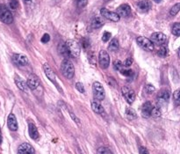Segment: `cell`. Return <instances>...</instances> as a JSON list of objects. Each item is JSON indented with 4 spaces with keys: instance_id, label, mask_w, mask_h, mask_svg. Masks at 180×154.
I'll list each match as a JSON object with an SVG mask.
<instances>
[{
    "instance_id": "30",
    "label": "cell",
    "mask_w": 180,
    "mask_h": 154,
    "mask_svg": "<svg viewBox=\"0 0 180 154\" xmlns=\"http://www.w3.org/2000/svg\"><path fill=\"white\" fill-rule=\"evenodd\" d=\"M122 67H123V64H122L120 60H115V61L113 62V68H114L115 71H121Z\"/></svg>"
},
{
    "instance_id": "43",
    "label": "cell",
    "mask_w": 180,
    "mask_h": 154,
    "mask_svg": "<svg viewBox=\"0 0 180 154\" xmlns=\"http://www.w3.org/2000/svg\"><path fill=\"white\" fill-rule=\"evenodd\" d=\"M88 46H89V41L85 40V39H84V40H83V47H84L85 49H86Z\"/></svg>"
},
{
    "instance_id": "12",
    "label": "cell",
    "mask_w": 180,
    "mask_h": 154,
    "mask_svg": "<svg viewBox=\"0 0 180 154\" xmlns=\"http://www.w3.org/2000/svg\"><path fill=\"white\" fill-rule=\"evenodd\" d=\"M27 85L28 86V88H30L31 90H35L40 86L39 77H37L35 74H31L27 78Z\"/></svg>"
},
{
    "instance_id": "35",
    "label": "cell",
    "mask_w": 180,
    "mask_h": 154,
    "mask_svg": "<svg viewBox=\"0 0 180 154\" xmlns=\"http://www.w3.org/2000/svg\"><path fill=\"white\" fill-rule=\"evenodd\" d=\"M76 88H77L78 92H80L82 93H85V87L83 86V84L80 83V82H77V84H76Z\"/></svg>"
},
{
    "instance_id": "26",
    "label": "cell",
    "mask_w": 180,
    "mask_h": 154,
    "mask_svg": "<svg viewBox=\"0 0 180 154\" xmlns=\"http://www.w3.org/2000/svg\"><path fill=\"white\" fill-rule=\"evenodd\" d=\"M162 114V111H161V109L159 107H153V109L151 110V115L155 118L160 117Z\"/></svg>"
},
{
    "instance_id": "3",
    "label": "cell",
    "mask_w": 180,
    "mask_h": 154,
    "mask_svg": "<svg viewBox=\"0 0 180 154\" xmlns=\"http://www.w3.org/2000/svg\"><path fill=\"white\" fill-rule=\"evenodd\" d=\"M0 20L5 24H11L13 21V14L4 5H0Z\"/></svg>"
},
{
    "instance_id": "21",
    "label": "cell",
    "mask_w": 180,
    "mask_h": 154,
    "mask_svg": "<svg viewBox=\"0 0 180 154\" xmlns=\"http://www.w3.org/2000/svg\"><path fill=\"white\" fill-rule=\"evenodd\" d=\"M91 109H92V110H93L96 114H102L105 113V109H104L102 105L100 104L99 101H96V100L91 101Z\"/></svg>"
},
{
    "instance_id": "28",
    "label": "cell",
    "mask_w": 180,
    "mask_h": 154,
    "mask_svg": "<svg viewBox=\"0 0 180 154\" xmlns=\"http://www.w3.org/2000/svg\"><path fill=\"white\" fill-rule=\"evenodd\" d=\"M179 10H180V4L179 3H177L175 5L172 6V8H171V11H170V14H171V16H176L177 14L178 13Z\"/></svg>"
},
{
    "instance_id": "34",
    "label": "cell",
    "mask_w": 180,
    "mask_h": 154,
    "mask_svg": "<svg viewBox=\"0 0 180 154\" xmlns=\"http://www.w3.org/2000/svg\"><path fill=\"white\" fill-rule=\"evenodd\" d=\"M121 73L122 75L126 76V77H131L134 74L132 70H123V69L121 70Z\"/></svg>"
},
{
    "instance_id": "45",
    "label": "cell",
    "mask_w": 180,
    "mask_h": 154,
    "mask_svg": "<svg viewBox=\"0 0 180 154\" xmlns=\"http://www.w3.org/2000/svg\"><path fill=\"white\" fill-rule=\"evenodd\" d=\"M2 141H3V138H2V136H1V135H0V144L2 143Z\"/></svg>"
},
{
    "instance_id": "27",
    "label": "cell",
    "mask_w": 180,
    "mask_h": 154,
    "mask_svg": "<svg viewBox=\"0 0 180 154\" xmlns=\"http://www.w3.org/2000/svg\"><path fill=\"white\" fill-rule=\"evenodd\" d=\"M172 34L175 36L178 37L180 35V24L178 22L175 23L172 27Z\"/></svg>"
},
{
    "instance_id": "24",
    "label": "cell",
    "mask_w": 180,
    "mask_h": 154,
    "mask_svg": "<svg viewBox=\"0 0 180 154\" xmlns=\"http://www.w3.org/2000/svg\"><path fill=\"white\" fill-rule=\"evenodd\" d=\"M126 117L128 118L129 120H135L137 117V114H136V111H135L134 109H126Z\"/></svg>"
},
{
    "instance_id": "4",
    "label": "cell",
    "mask_w": 180,
    "mask_h": 154,
    "mask_svg": "<svg viewBox=\"0 0 180 154\" xmlns=\"http://www.w3.org/2000/svg\"><path fill=\"white\" fill-rule=\"evenodd\" d=\"M92 92H93V96L96 100H103L105 97V92L103 86L99 82H94L92 85Z\"/></svg>"
},
{
    "instance_id": "23",
    "label": "cell",
    "mask_w": 180,
    "mask_h": 154,
    "mask_svg": "<svg viewBox=\"0 0 180 154\" xmlns=\"http://www.w3.org/2000/svg\"><path fill=\"white\" fill-rule=\"evenodd\" d=\"M57 50H58L59 54L63 56L64 57H67V56H69V52H68L67 47H66V45H65V43H63V42H60L58 45V48H57Z\"/></svg>"
},
{
    "instance_id": "10",
    "label": "cell",
    "mask_w": 180,
    "mask_h": 154,
    "mask_svg": "<svg viewBox=\"0 0 180 154\" xmlns=\"http://www.w3.org/2000/svg\"><path fill=\"white\" fill-rule=\"evenodd\" d=\"M122 94H123V96L125 97L126 102H127L128 104H132V103H134V101H135V91L130 89L129 87H126V86H125V87H123V88H122Z\"/></svg>"
},
{
    "instance_id": "22",
    "label": "cell",
    "mask_w": 180,
    "mask_h": 154,
    "mask_svg": "<svg viewBox=\"0 0 180 154\" xmlns=\"http://www.w3.org/2000/svg\"><path fill=\"white\" fill-rule=\"evenodd\" d=\"M104 25V20L101 17H95L91 20V27L92 28H99Z\"/></svg>"
},
{
    "instance_id": "46",
    "label": "cell",
    "mask_w": 180,
    "mask_h": 154,
    "mask_svg": "<svg viewBox=\"0 0 180 154\" xmlns=\"http://www.w3.org/2000/svg\"><path fill=\"white\" fill-rule=\"evenodd\" d=\"M0 134H1V128H0Z\"/></svg>"
},
{
    "instance_id": "8",
    "label": "cell",
    "mask_w": 180,
    "mask_h": 154,
    "mask_svg": "<svg viewBox=\"0 0 180 154\" xmlns=\"http://www.w3.org/2000/svg\"><path fill=\"white\" fill-rule=\"evenodd\" d=\"M150 41L153 43H157V45H163L167 41L166 35L162 32L153 33L150 36Z\"/></svg>"
},
{
    "instance_id": "13",
    "label": "cell",
    "mask_w": 180,
    "mask_h": 154,
    "mask_svg": "<svg viewBox=\"0 0 180 154\" xmlns=\"http://www.w3.org/2000/svg\"><path fill=\"white\" fill-rule=\"evenodd\" d=\"M34 152L35 151L33 149V147L28 143H24L18 146V153L19 154H33Z\"/></svg>"
},
{
    "instance_id": "25",
    "label": "cell",
    "mask_w": 180,
    "mask_h": 154,
    "mask_svg": "<svg viewBox=\"0 0 180 154\" xmlns=\"http://www.w3.org/2000/svg\"><path fill=\"white\" fill-rule=\"evenodd\" d=\"M119 49V41L116 38H113L112 41H110V44L108 46V50L111 51H116Z\"/></svg>"
},
{
    "instance_id": "20",
    "label": "cell",
    "mask_w": 180,
    "mask_h": 154,
    "mask_svg": "<svg viewBox=\"0 0 180 154\" xmlns=\"http://www.w3.org/2000/svg\"><path fill=\"white\" fill-rule=\"evenodd\" d=\"M170 96H171L170 91L166 90V89H162L158 93L157 99L159 101H166L170 99Z\"/></svg>"
},
{
    "instance_id": "1",
    "label": "cell",
    "mask_w": 180,
    "mask_h": 154,
    "mask_svg": "<svg viewBox=\"0 0 180 154\" xmlns=\"http://www.w3.org/2000/svg\"><path fill=\"white\" fill-rule=\"evenodd\" d=\"M61 71L64 77L68 78V79H70L72 77H74V74H75V67H74V64L72 63L70 60L65 58L62 62L61 64Z\"/></svg>"
},
{
    "instance_id": "16",
    "label": "cell",
    "mask_w": 180,
    "mask_h": 154,
    "mask_svg": "<svg viewBox=\"0 0 180 154\" xmlns=\"http://www.w3.org/2000/svg\"><path fill=\"white\" fill-rule=\"evenodd\" d=\"M7 125L11 130L13 131H16L18 130V122H17V119L16 116L13 114H10L8 119H7Z\"/></svg>"
},
{
    "instance_id": "33",
    "label": "cell",
    "mask_w": 180,
    "mask_h": 154,
    "mask_svg": "<svg viewBox=\"0 0 180 154\" xmlns=\"http://www.w3.org/2000/svg\"><path fill=\"white\" fill-rule=\"evenodd\" d=\"M179 90H177L174 92V93H173V99L175 100L176 104L178 105L180 102V96H179Z\"/></svg>"
},
{
    "instance_id": "31",
    "label": "cell",
    "mask_w": 180,
    "mask_h": 154,
    "mask_svg": "<svg viewBox=\"0 0 180 154\" xmlns=\"http://www.w3.org/2000/svg\"><path fill=\"white\" fill-rule=\"evenodd\" d=\"M98 153L99 154H111L113 153V151L110 149H108L106 147H100L98 150Z\"/></svg>"
},
{
    "instance_id": "5",
    "label": "cell",
    "mask_w": 180,
    "mask_h": 154,
    "mask_svg": "<svg viewBox=\"0 0 180 154\" xmlns=\"http://www.w3.org/2000/svg\"><path fill=\"white\" fill-rule=\"evenodd\" d=\"M136 42H137V44L143 50H146V51H152V50H154L153 42L150 41L149 39L146 38V37H138V38L136 39Z\"/></svg>"
},
{
    "instance_id": "42",
    "label": "cell",
    "mask_w": 180,
    "mask_h": 154,
    "mask_svg": "<svg viewBox=\"0 0 180 154\" xmlns=\"http://www.w3.org/2000/svg\"><path fill=\"white\" fill-rule=\"evenodd\" d=\"M23 1H24L25 5H32L33 4V2H34V0H23Z\"/></svg>"
},
{
    "instance_id": "18",
    "label": "cell",
    "mask_w": 180,
    "mask_h": 154,
    "mask_svg": "<svg viewBox=\"0 0 180 154\" xmlns=\"http://www.w3.org/2000/svg\"><path fill=\"white\" fill-rule=\"evenodd\" d=\"M28 131H29V135H30V137H31L32 139L37 140L39 138L40 134H39L38 130H37L34 123L29 122V124H28Z\"/></svg>"
},
{
    "instance_id": "2",
    "label": "cell",
    "mask_w": 180,
    "mask_h": 154,
    "mask_svg": "<svg viewBox=\"0 0 180 154\" xmlns=\"http://www.w3.org/2000/svg\"><path fill=\"white\" fill-rule=\"evenodd\" d=\"M65 45L67 47L68 52H69V56L74 57V58H77L80 56L81 53V49H80V46L77 43V41H74V40H68L65 42Z\"/></svg>"
},
{
    "instance_id": "38",
    "label": "cell",
    "mask_w": 180,
    "mask_h": 154,
    "mask_svg": "<svg viewBox=\"0 0 180 154\" xmlns=\"http://www.w3.org/2000/svg\"><path fill=\"white\" fill-rule=\"evenodd\" d=\"M18 6V0H10V7L12 9H17Z\"/></svg>"
},
{
    "instance_id": "37",
    "label": "cell",
    "mask_w": 180,
    "mask_h": 154,
    "mask_svg": "<svg viewBox=\"0 0 180 154\" xmlns=\"http://www.w3.org/2000/svg\"><path fill=\"white\" fill-rule=\"evenodd\" d=\"M112 36V35H111V33L109 32H105L104 33L103 36H102V41L104 42H107L109 40H110V38Z\"/></svg>"
},
{
    "instance_id": "11",
    "label": "cell",
    "mask_w": 180,
    "mask_h": 154,
    "mask_svg": "<svg viewBox=\"0 0 180 154\" xmlns=\"http://www.w3.org/2000/svg\"><path fill=\"white\" fill-rule=\"evenodd\" d=\"M13 61L14 64L19 65V66H25L29 63L27 56L23 54H14L13 56Z\"/></svg>"
},
{
    "instance_id": "17",
    "label": "cell",
    "mask_w": 180,
    "mask_h": 154,
    "mask_svg": "<svg viewBox=\"0 0 180 154\" xmlns=\"http://www.w3.org/2000/svg\"><path fill=\"white\" fill-rule=\"evenodd\" d=\"M152 109H153V106H152V104L149 101L145 102L142 105V108H141V115L144 118L150 117L151 116V110H152Z\"/></svg>"
},
{
    "instance_id": "15",
    "label": "cell",
    "mask_w": 180,
    "mask_h": 154,
    "mask_svg": "<svg viewBox=\"0 0 180 154\" xmlns=\"http://www.w3.org/2000/svg\"><path fill=\"white\" fill-rule=\"evenodd\" d=\"M137 8L141 13H147L151 8V3L149 0H141L137 3Z\"/></svg>"
},
{
    "instance_id": "39",
    "label": "cell",
    "mask_w": 180,
    "mask_h": 154,
    "mask_svg": "<svg viewBox=\"0 0 180 154\" xmlns=\"http://www.w3.org/2000/svg\"><path fill=\"white\" fill-rule=\"evenodd\" d=\"M50 41V35L49 34H44V35L41 37V42L42 43H47Z\"/></svg>"
},
{
    "instance_id": "19",
    "label": "cell",
    "mask_w": 180,
    "mask_h": 154,
    "mask_svg": "<svg viewBox=\"0 0 180 154\" xmlns=\"http://www.w3.org/2000/svg\"><path fill=\"white\" fill-rule=\"evenodd\" d=\"M15 84H16V86H18V89H20L23 92H25V93H27V89H28V86H27V83L25 80H23L22 78L20 77H18V76H15Z\"/></svg>"
},
{
    "instance_id": "7",
    "label": "cell",
    "mask_w": 180,
    "mask_h": 154,
    "mask_svg": "<svg viewBox=\"0 0 180 154\" xmlns=\"http://www.w3.org/2000/svg\"><path fill=\"white\" fill-rule=\"evenodd\" d=\"M99 63L102 69H107L110 64V56L106 50H100L99 55Z\"/></svg>"
},
{
    "instance_id": "29",
    "label": "cell",
    "mask_w": 180,
    "mask_h": 154,
    "mask_svg": "<svg viewBox=\"0 0 180 154\" xmlns=\"http://www.w3.org/2000/svg\"><path fill=\"white\" fill-rule=\"evenodd\" d=\"M158 56H161V57H165L168 54V48L165 46H162L160 48V50H158Z\"/></svg>"
},
{
    "instance_id": "40",
    "label": "cell",
    "mask_w": 180,
    "mask_h": 154,
    "mask_svg": "<svg viewBox=\"0 0 180 154\" xmlns=\"http://www.w3.org/2000/svg\"><path fill=\"white\" fill-rule=\"evenodd\" d=\"M133 64V59L132 58H127L126 59V61L124 62V64H123V66H125V67H130L131 65Z\"/></svg>"
},
{
    "instance_id": "44",
    "label": "cell",
    "mask_w": 180,
    "mask_h": 154,
    "mask_svg": "<svg viewBox=\"0 0 180 154\" xmlns=\"http://www.w3.org/2000/svg\"><path fill=\"white\" fill-rule=\"evenodd\" d=\"M153 1H155V2H156V3H161V2H162V0H153Z\"/></svg>"
},
{
    "instance_id": "32",
    "label": "cell",
    "mask_w": 180,
    "mask_h": 154,
    "mask_svg": "<svg viewBox=\"0 0 180 154\" xmlns=\"http://www.w3.org/2000/svg\"><path fill=\"white\" fill-rule=\"evenodd\" d=\"M155 91H156V88H155V86H152V85H147V86H145V92H146L148 94L153 93Z\"/></svg>"
},
{
    "instance_id": "41",
    "label": "cell",
    "mask_w": 180,
    "mask_h": 154,
    "mask_svg": "<svg viewBox=\"0 0 180 154\" xmlns=\"http://www.w3.org/2000/svg\"><path fill=\"white\" fill-rule=\"evenodd\" d=\"M139 152L141 154H145V153H149V151L147 150V148H145L143 146H141V147H140L139 149Z\"/></svg>"
},
{
    "instance_id": "9",
    "label": "cell",
    "mask_w": 180,
    "mask_h": 154,
    "mask_svg": "<svg viewBox=\"0 0 180 154\" xmlns=\"http://www.w3.org/2000/svg\"><path fill=\"white\" fill-rule=\"evenodd\" d=\"M43 71H44V73H45L47 77H48L52 83H54L55 86L59 89L58 84H57V82H56V76H55V74H54V72H53L52 68H51L48 64H43Z\"/></svg>"
},
{
    "instance_id": "36",
    "label": "cell",
    "mask_w": 180,
    "mask_h": 154,
    "mask_svg": "<svg viewBox=\"0 0 180 154\" xmlns=\"http://www.w3.org/2000/svg\"><path fill=\"white\" fill-rule=\"evenodd\" d=\"M88 4V0H77V7L84 8Z\"/></svg>"
},
{
    "instance_id": "6",
    "label": "cell",
    "mask_w": 180,
    "mask_h": 154,
    "mask_svg": "<svg viewBox=\"0 0 180 154\" xmlns=\"http://www.w3.org/2000/svg\"><path fill=\"white\" fill-rule=\"evenodd\" d=\"M100 13L103 16L104 18H105L108 20H111L113 22H119L121 17L118 15L117 13H114L112 11H109L106 8H102L100 10Z\"/></svg>"
},
{
    "instance_id": "14",
    "label": "cell",
    "mask_w": 180,
    "mask_h": 154,
    "mask_svg": "<svg viewBox=\"0 0 180 154\" xmlns=\"http://www.w3.org/2000/svg\"><path fill=\"white\" fill-rule=\"evenodd\" d=\"M116 13L120 17L126 18V17H128L131 14V7L127 4H124V5H121V6L118 7Z\"/></svg>"
}]
</instances>
